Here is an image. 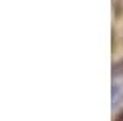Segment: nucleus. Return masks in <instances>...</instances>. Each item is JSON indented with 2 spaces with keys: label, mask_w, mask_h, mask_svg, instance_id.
<instances>
[{
  "label": "nucleus",
  "mask_w": 123,
  "mask_h": 121,
  "mask_svg": "<svg viewBox=\"0 0 123 121\" xmlns=\"http://www.w3.org/2000/svg\"><path fill=\"white\" fill-rule=\"evenodd\" d=\"M113 72L117 74V76H123V60H121V62H117V64L113 66Z\"/></svg>",
  "instance_id": "f257e3e1"
},
{
  "label": "nucleus",
  "mask_w": 123,
  "mask_h": 121,
  "mask_svg": "<svg viewBox=\"0 0 123 121\" xmlns=\"http://www.w3.org/2000/svg\"><path fill=\"white\" fill-rule=\"evenodd\" d=\"M117 121H123V111H121V113L117 115Z\"/></svg>",
  "instance_id": "f03ea898"
}]
</instances>
